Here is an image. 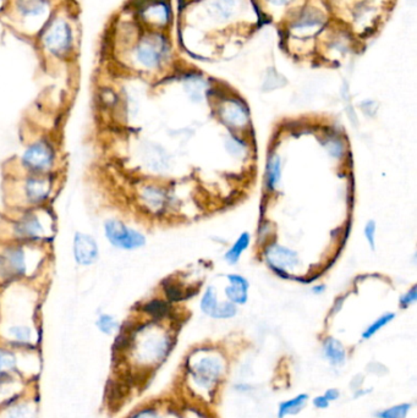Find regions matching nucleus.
I'll list each match as a JSON object with an SVG mask.
<instances>
[{"instance_id":"f257e3e1","label":"nucleus","mask_w":417,"mask_h":418,"mask_svg":"<svg viewBox=\"0 0 417 418\" xmlns=\"http://www.w3.org/2000/svg\"><path fill=\"white\" fill-rule=\"evenodd\" d=\"M37 41L42 52L46 53V55L58 60L70 59L78 44L76 28L71 16L60 9H56L38 32Z\"/></svg>"},{"instance_id":"0eeeda50","label":"nucleus","mask_w":417,"mask_h":418,"mask_svg":"<svg viewBox=\"0 0 417 418\" xmlns=\"http://www.w3.org/2000/svg\"><path fill=\"white\" fill-rule=\"evenodd\" d=\"M222 362L216 357H203L200 361L195 363L192 374L195 382L203 387H213V384L218 381L222 374Z\"/></svg>"},{"instance_id":"412c9836","label":"nucleus","mask_w":417,"mask_h":418,"mask_svg":"<svg viewBox=\"0 0 417 418\" xmlns=\"http://www.w3.org/2000/svg\"><path fill=\"white\" fill-rule=\"evenodd\" d=\"M394 317H395L394 313H386V315L380 317L376 322H373V323L366 329L365 333L362 334L364 339H370V338H372V336L376 334L377 331H381L384 325L391 323V320H394Z\"/></svg>"},{"instance_id":"a211bd4d","label":"nucleus","mask_w":417,"mask_h":418,"mask_svg":"<svg viewBox=\"0 0 417 418\" xmlns=\"http://www.w3.org/2000/svg\"><path fill=\"white\" fill-rule=\"evenodd\" d=\"M307 395L306 394H301L298 395L291 400H288L285 403H280L279 406L278 417L284 418L288 415H295V413L300 412L301 408H304L305 403L307 401Z\"/></svg>"},{"instance_id":"7ed1b4c3","label":"nucleus","mask_w":417,"mask_h":418,"mask_svg":"<svg viewBox=\"0 0 417 418\" xmlns=\"http://www.w3.org/2000/svg\"><path fill=\"white\" fill-rule=\"evenodd\" d=\"M11 16L25 30H33L38 35L42 27L52 16V0H10Z\"/></svg>"},{"instance_id":"f03ea898","label":"nucleus","mask_w":417,"mask_h":418,"mask_svg":"<svg viewBox=\"0 0 417 418\" xmlns=\"http://www.w3.org/2000/svg\"><path fill=\"white\" fill-rule=\"evenodd\" d=\"M130 58L136 67L146 70L160 67L168 54V44L160 33L150 32L139 37L129 49Z\"/></svg>"},{"instance_id":"2eb2a0df","label":"nucleus","mask_w":417,"mask_h":418,"mask_svg":"<svg viewBox=\"0 0 417 418\" xmlns=\"http://www.w3.org/2000/svg\"><path fill=\"white\" fill-rule=\"evenodd\" d=\"M323 351H325V356L327 357V360L334 366H340L346 362V349L343 347L339 341L335 340L333 338H330V339L325 341Z\"/></svg>"},{"instance_id":"473e14b6","label":"nucleus","mask_w":417,"mask_h":418,"mask_svg":"<svg viewBox=\"0 0 417 418\" xmlns=\"http://www.w3.org/2000/svg\"><path fill=\"white\" fill-rule=\"evenodd\" d=\"M314 405L317 408H327L330 406V401L325 397H317L314 400Z\"/></svg>"},{"instance_id":"c85d7f7f","label":"nucleus","mask_w":417,"mask_h":418,"mask_svg":"<svg viewBox=\"0 0 417 418\" xmlns=\"http://www.w3.org/2000/svg\"><path fill=\"white\" fill-rule=\"evenodd\" d=\"M417 299V293H416V286H414L407 294L404 295L402 296V299H400V304H402V307L405 308L409 305H411L414 304Z\"/></svg>"},{"instance_id":"6ab92c4d","label":"nucleus","mask_w":417,"mask_h":418,"mask_svg":"<svg viewBox=\"0 0 417 418\" xmlns=\"http://www.w3.org/2000/svg\"><path fill=\"white\" fill-rule=\"evenodd\" d=\"M235 0H213L211 4L212 14L218 19H228L232 15Z\"/></svg>"},{"instance_id":"1a4fd4ad","label":"nucleus","mask_w":417,"mask_h":418,"mask_svg":"<svg viewBox=\"0 0 417 418\" xmlns=\"http://www.w3.org/2000/svg\"><path fill=\"white\" fill-rule=\"evenodd\" d=\"M74 252H75V259L78 261V263L90 265L97 261V243L88 235L78 234L75 238Z\"/></svg>"},{"instance_id":"cd10ccee","label":"nucleus","mask_w":417,"mask_h":418,"mask_svg":"<svg viewBox=\"0 0 417 418\" xmlns=\"http://www.w3.org/2000/svg\"><path fill=\"white\" fill-rule=\"evenodd\" d=\"M321 15L317 12H306L299 21V27L316 26L320 25Z\"/></svg>"},{"instance_id":"20e7f679","label":"nucleus","mask_w":417,"mask_h":418,"mask_svg":"<svg viewBox=\"0 0 417 418\" xmlns=\"http://www.w3.org/2000/svg\"><path fill=\"white\" fill-rule=\"evenodd\" d=\"M105 235L114 246L124 250H134L144 245V235L125 227L123 223L118 220L105 223Z\"/></svg>"},{"instance_id":"39448f33","label":"nucleus","mask_w":417,"mask_h":418,"mask_svg":"<svg viewBox=\"0 0 417 418\" xmlns=\"http://www.w3.org/2000/svg\"><path fill=\"white\" fill-rule=\"evenodd\" d=\"M136 10L139 20L151 27L165 26L170 20L169 6L164 0H144Z\"/></svg>"},{"instance_id":"4be33fe9","label":"nucleus","mask_w":417,"mask_h":418,"mask_svg":"<svg viewBox=\"0 0 417 418\" xmlns=\"http://www.w3.org/2000/svg\"><path fill=\"white\" fill-rule=\"evenodd\" d=\"M411 408V405L409 403H402V405H398V406H393V408L384 410L382 412L377 413V417L380 418H405L407 417L409 410Z\"/></svg>"},{"instance_id":"9b49d317","label":"nucleus","mask_w":417,"mask_h":418,"mask_svg":"<svg viewBox=\"0 0 417 418\" xmlns=\"http://www.w3.org/2000/svg\"><path fill=\"white\" fill-rule=\"evenodd\" d=\"M230 285L225 290L228 299H230L234 304H245L248 301V280L242 278L237 274H232L228 277Z\"/></svg>"},{"instance_id":"2f4dec72","label":"nucleus","mask_w":417,"mask_h":418,"mask_svg":"<svg viewBox=\"0 0 417 418\" xmlns=\"http://www.w3.org/2000/svg\"><path fill=\"white\" fill-rule=\"evenodd\" d=\"M131 418H160V416L153 410H144V411H139V413H136Z\"/></svg>"},{"instance_id":"423d86ee","label":"nucleus","mask_w":417,"mask_h":418,"mask_svg":"<svg viewBox=\"0 0 417 418\" xmlns=\"http://www.w3.org/2000/svg\"><path fill=\"white\" fill-rule=\"evenodd\" d=\"M24 164L32 173H43L46 171L53 164L52 148L48 143L40 141L32 145L22 158Z\"/></svg>"},{"instance_id":"7c9ffc66","label":"nucleus","mask_w":417,"mask_h":418,"mask_svg":"<svg viewBox=\"0 0 417 418\" xmlns=\"http://www.w3.org/2000/svg\"><path fill=\"white\" fill-rule=\"evenodd\" d=\"M12 334L15 336L16 339L20 341H26L28 340V338H30V333L27 329H22V328H15V329H12Z\"/></svg>"},{"instance_id":"f8f14e48","label":"nucleus","mask_w":417,"mask_h":418,"mask_svg":"<svg viewBox=\"0 0 417 418\" xmlns=\"http://www.w3.org/2000/svg\"><path fill=\"white\" fill-rule=\"evenodd\" d=\"M26 197L31 203H41L51 192V182L48 179H30L25 187Z\"/></svg>"},{"instance_id":"aec40b11","label":"nucleus","mask_w":417,"mask_h":418,"mask_svg":"<svg viewBox=\"0 0 417 418\" xmlns=\"http://www.w3.org/2000/svg\"><path fill=\"white\" fill-rule=\"evenodd\" d=\"M218 299H216V290L214 288H208L201 299V310L208 315H213L218 307Z\"/></svg>"},{"instance_id":"393cba45","label":"nucleus","mask_w":417,"mask_h":418,"mask_svg":"<svg viewBox=\"0 0 417 418\" xmlns=\"http://www.w3.org/2000/svg\"><path fill=\"white\" fill-rule=\"evenodd\" d=\"M235 315H237V307L232 302H225L222 305H218L216 312L213 313L212 317L218 318V320H221V318L227 320V318H232Z\"/></svg>"},{"instance_id":"b1692460","label":"nucleus","mask_w":417,"mask_h":418,"mask_svg":"<svg viewBox=\"0 0 417 418\" xmlns=\"http://www.w3.org/2000/svg\"><path fill=\"white\" fill-rule=\"evenodd\" d=\"M144 310L155 318H160V317H164L168 313V306L165 305L163 301L155 299V301H152L150 304L144 306Z\"/></svg>"},{"instance_id":"bb28decb","label":"nucleus","mask_w":417,"mask_h":418,"mask_svg":"<svg viewBox=\"0 0 417 418\" xmlns=\"http://www.w3.org/2000/svg\"><path fill=\"white\" fill-rule=\"evenodd\" d=\"M364 234H365V238L368 245L371 246L372 250H375L376 248V223L373 220L367 223Z\"/></svg>"},{"instance_id":"72a5a7b5","label":"nucleus","mask_w":417,"mask_h":418,"mask_svg":"<svg viewBox=\"0 0 417 418\" xmlns=\"http://www.w3.org/2000/svg\"><path fill=\"white\" fill-rule=\"evenodd\" d=\"M328 401H334L337 399L339 398L340 394L337 389H330V390H327L325 392V395H323Z\"/></svg>"},{"instance_id":"ddd939ff","label":"nucleus","mask_w":417,"mask_h":418,"mask_svg":"<svg viewBox=\"0 0 417 418\" xmlns=\"http://www.w3.org/2000/svg\"><path fill=\"white\" fill-rule=\"evenodd\" d=\"M223 119L227 124L232 126H241L248 121V112L241 104L232 102L227 104L222 112Z\"/></svg>"},{"instance_id":"6e6552de","label":"nucleus","mask_w":417,"mask_h":418,"mask_svg":"<svg viewBox=\"0 0 417 418\" xmlns=\"http://www.w3.org/2000/svg\"><path fill=\"white\" fill-rule=\"evenodd\" d=\"M25 253L21 248H9L0 257V272L4 278H19L25 274Z\"/></svg>"},{"instance_id":"4468645a","label":"nucleus","mask_w":417,"mask_h":418,"mask_svg":"<svg viewBox=\"0 0 417 418\" xmlns=\"http://www.w3.org/2000/svg\"><path fill=\"white\" fill-rule=\"evenodd\" d=\"M15 232L19 238L31 240V238L40 236L42 227L40 222L37 220V218L30 214L21 219L20 223L16 225Z\"/></svg>"},{"instance_id":"5701e85b","label":"nucleus","mask_w":417,"mask_h":418,"mask_svg":"<svg viewBox=\"0 0 417 418\" xmlns=\"http://www.w3.org/2000/svg\"><path fill=\"white\" fill-rule=\"evenodd\" d=\"M15 366V357L10 352L0 350V377H8L9 371Z\"/></svg>"},{"instance_id":"a878e982","label":"nucleus","mask_w":417,"mask_h":418,"mask_svg":"<svg viewBox=\"0 0 417 418\" xmlns=\"http://www.w3.org/2000/svg\"><path fill=\"white\" fill-rule=\"evenodd\" d=\"M98 326L105 334H112L117 329V322L110 315H102L98 320Z\"/></svg>"},{"instance_id":"c756f323","label":"nucleus","mask_w":417,"mask_h":418,"mask_svg":"<svg viewBox=\"0 0 417 418\" xmlns=\"http://www.w3.org/2000/svg\"><path fill=\"white\" fill-rule=\"evenodd\" d=\"M328 150H330L332 155L339 157L343 153V146H341L339 141H330Z\"/></svg>"},{"instance_id":"c9c22d12","label":"nucleus","mask_w":417,"mask_h":418,"mask_svg":"<svg viewBox=\"0 0 417 418\" xmlns=\"http://www.w3.org/2000/svg\"><path fill=\"white\" fill-rule=\"evenodd\" d=\"M4 1H6V0H0V6H3V4H4Z\"/></svg>"},{"instance_id":"f704fd0d","label":"nucleus","mask_w":417,"mask_h":418,"mask_svg":"<svg viewBox=\"0 0 417 418\" xmlns=\"http://www.w3.org/2000/svg\"><path fill=\"white\" fill-rule=\"evenodd\" d=\"M289 0H271V3L274 4V6H284V4H287Z\"/></svg>"},{"instance_id":"dca6fc26","label":"nucleus","mask_w":417,"mask_h":418,"mask_svg":"<svg viewBox=\"0 0 417 418\" xmlns=\"http://www.w3.org/2000/svg\"><path fill=\"white\" fill-rule=\"evenodd\" d=\"M280 166H282V162L278 155H272L268 162L267 173H266V184H267V189L269 191H273L274 189L278 186L280 177H282Z\"/></svg>"},{"instance_id":"f3484780","label":"nucleus","mask_w":417,"mask_h":418,"mask_svg":"<svg viewBox=\"0 0 417 418\" xmlns=\"http://www.w3.org/2000/svg\"><path fill=\"white\" fill-rule=\"evenodd\" d=\"M248 245H250V235H248V232H244V234H241L239 236L237 243H234V246L225 253V261H227L228 263H237L239 259L241 257L242 253L246 251Z\"/></svg>"},{"instance_id":"9d476101","label":"nucleus","mask_w":417,"mask_h":418,"mask_svg":"<svg viewBox=\"0 0 417 418\" xmlns=\"http://www.w3.org/2000/svg\"><path fill=\"white\" fill-rule=\"evenodd\" d=\"M268 262L274 272L279 275H285V267H293L298 263V259L293 251L277 246L268 250Z\"/></svg>"}]
</instances>
